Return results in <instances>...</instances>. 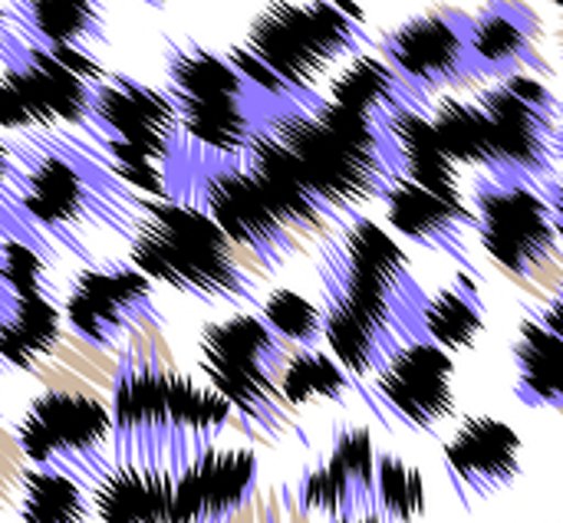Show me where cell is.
<instances>
[{"mask_svg":"<svg viewBox=\"0 0 563 523\" xmlns=\"http://www.w3.org/2000/svg\"><path fill=\"white\" fill-rule=\"evenodd\" d=\"M201 369H228L261 376L280 386V376L290 363V343H284L264 316L234 313L228 320L208 323L198 340Z\"/></svg>","mask_w":563,"mask_h":523,"instance_id":"7402d4cb","label":"cell"},{"mask_svg":"<svg viewBox=\"0 0 563 523\" xmlns=\"http://www.w3.org/2000/svg\"><path fill=\"white\" fill-rule=\"evenodd\" d=\"M320 293L340 297L346 307L389 330L399 343L429 340L422 330L426 290L419 287L406 251L369 218L353 214L340 224V237L320 244Z\"/></svg>","mask_w":563,"mask_h":523,"instance_id":"8992f818","label":"cell"},{"mask_svg":"<svg viewBox=\"0 0 563 523\" xmlns=\"http://www.w3.org/2000/svg\"><path fill=\"white\" fill-rule=\"evenodd\" d=\"M366 46L363 23L336 0H271L228 49L234 69L267 99L313 102L317 86Z\"/></svg>","mask_w":563,"mask_h":523,"instance_id":"277c9868","label":"cell"},{"mask_svg":"<svg viewBox=\"0 0 563 523\" xmlns=\"http://www.w3.org/2000/svg\"><path fill=\"white\" fill-rule=\"evenodd\" d=\"M241 162L254 185L261 188V194L267 198V204L294 234H320L327 224H340L300 171L297 158L267 129H254Z\"/></svg>","mask_w":563,"mask_h":523,"instance_id":"d6986e66","label":"cell"},{"mask_svg":"<svg viewBox=\"0 0 563 523\" xmlns=\"http://www.w3.org/2000/svg\"><path fill=\"white\" fill-rule=\"evenodd\" d=\"M129 260L155 283L198 303L257 307V283L234 257L228 234L195 204L142 201V221L129 237Z\"/></svg>","mask_w":563,"mask_h":523,"instance_id":"5b68a950","label":"cell"},{"mask_svg":"<svg viewBox=\"0 0 563 523\" xmlns=\"http://www.w3.org/2000/svg\"><path fill=\"white\" fill-rule=\"evenodd\" d=\"M89 138L129 142L168 171L185 132L168 89H155L129 73H106L92 86Z\"/></svg>","mask_w":563,"mask_h":523,"instance_id":"4fadbf2b","label":"cell"},{"mask_svg":"<svg viewBox=\"0 0 563 523\" xmlns=\"http://www.w3.org/2000/svg\"><path fill=\"white\" fill-rule=\"evenodd\" d=\"M521 448L525 442L508 422L495 415H465L445 442V468L462 501H488L508 491L525 471Z\"/></svg>","mask_w":563,"mask_h":523,"instance_id":"e0dca14e","label":"cell"},{"mask_svg":"<svg viewBox=\"0 0 563 523\" xmlns=\"http://www.w3.org/2000/svg\"><path fill=\"white\" fill-rule=\"evenodd\" d=\"M330 102L376 115V119H389L399 109H426V96L416 92L386 59L360 53L353 56L340 76L330 79Z\"/></svg>","mask_w":563,"mask_h":523,"instance_id":"83f0119b","label":"cell"},{"mask_svg":"<svg viewBox=\"0 0 563 523\" xmlns=\"http://www.w3.org/2000/svg\"><path fill=\"white\" fill-rule=\"evenodd\" d=\"M142 3H148V7H165L168 0H142Z\"/></svg>","mask_w":563,"mask_h":523,"instance_id":"bcb514c9","label":"cell"},{"mask_svg":"<svg viewBox=\"0 0 563 523\" xmlns=\"http://www.w3.org/2000/svg\"><path fill=\"white\" fill-rule=\"evenodd\" d=\"M112 458L178 475L218 445L228 399L155 359H122L112 379Z\"/></svg>","mask_w":563,"mask_h":523,"instance_id":"3957f363","label":"cell"},{"mask_svg":"<svg viewBox=\"0 0 563 523\" xmlns=\"http://www.w3.org/2000/svg\"><path fill=\"white\" fill-rule=\"evenodd\" d=\"M165 89L172 102H224L261 96L228 59L188 36L165 40Z\"/></svg>","mask_w":563,"mask_h":523,"instance_id":"603a6c76","label":"cell"},{"mask_svg":"<svg viewBox=\"0 0 563 523\" xmlns=\"http://www.w3.org/2000/svg\"><path fill=\"white\" fill-rule=\"evenodd\" d=\"M0 129L7 132H43L49 129L43 112L30 102V96L20 89V82L13 76H7L0 69Z\"/></svg>","mask_w":563,"mask_h":523,"instance_id":"f35d334b","label":"cell"},{"mask_svg":"<svg viewBox=\"0 0 563 523\" xmlns=\"http://www.w3.org/2000/svg\"><path fill=\"white\" fill-rule=\"evenodd\" d=\"M264 323L284 340L300 349H313L323 340V310L300 297L297 290H274L261 303Z\"/></svg>","mask_w":563,"mask_h":523,"instance_id":"8d00e7d4","label":"cell"},{"mask_svg":"<svg viewBox=\"0 0 563 523\" xmlns=\"http://www.w3.org/2000/svg\"><path fill=\"white\" fill-rule=\"evenodd\" d=\"M554 158L563 162V102H561V122H558V135H554Z\"/></svg>","mask_w":563,"mask_h":523,"instance_id":"7bdbcfd3","label":"cell"},{"mask_svg":"<svg viewBox=\"0 0 563 523\" xmlns=\"http://www.w3.org/2000/svg\"><path fill=\"white\" fill-rule=\"evenodd\" d=\"M518 399L563 412V340L538 316H528L515 340Z\"/></svg>","mask_w":563,"mask_h":523,"instance_id":"4dcf8cb0","label":"cell"},{"mask_svg":"<svg viewBox=\"0 0 563 523\" xmlns=\"http://www.w3.org/2000/svg\"><path fill=\"white\" fill-rule=\"evenodd\" d=\"M92 498L73 478L30 468L23 471V498L20 518L23 523H89Z\"/></svg>","mask_w":563,"mask_h":523,"instance_id":"836d02e7","label":"cell"},{"mask_svg":"<svg viewBox=\"0 0 563 523\" xmlns=\"http://www.w3.org/2000/svg\"><path fill=\"white\" fill-rule=\"evenodd\" d=\"M350 389L346 369L317 349H300L290 356L284 376H280V392L290 405H310V402H330L343 405Z\"/></svg>","mask_w":563,"mask_h":523,"instance_id":"d590c367","label":"cell"},{"mask_svg":"<svg viewBox=\"0 0 563 523\" xmlns=\"http://www.w3.org/2000/svg\"><path fill=\"white\" fill-rule=\"evenodd\" d=\"M376 445L373 432L353 422H340L330 432V452L300 471L294 485V504L323 521H343L373 514L376 485Z\"/></svg>","mask_w":563,"mask_h":523,"instance_id":"5bb4252c","label":"cell"},{"mask_svg":"<svg viewBox=\"0 0 563 523\" xmlns=\"http://www.w3.org/2000/svg\"><path fill=\"white\" fill-rule=\"evenodd\" d=\"M201 372L208 376V386L228 399L231 412H238L251 432H257L267 442H280L284 429L290 425V402L284 399L277 382L247 372H228V369H201Z\"/></svg>","mask_w":563,"mask_h":523,"instance_id":"d6a6232c","label":"cell"},{"mask_svg":"<svg viewBox=\"0 0 563 523\" xmlns=\"http://www.w3.org/2000/svg\"><path fill=\"white\" fill-rule=\"evenodd\" d=\"M16 445L33 468L82 488H96L115 468L112 412L86 392H40L16 425Z\"/></svg>","mask_w":563,"mask_h":523,"instance_id":"ba28073f","label":"cell"},{"mask_svg":"<svg viewBox=\"0 0 563 523\" xmlns=\"http://www.w3.org/2000/svg\"><path fill=\"white\" fill-rule=\"evenodd\" d=\"M0 69L20 82L49 129L63 122L86 135L92 132V86L69 73L43 43L23 36L13 23L0 43Z\"/></svg>","mask_w":563,"mask_h":523,"instance_id":"ac0fdd59","label":"cell"},{"mask_svg":"<svg viewBox=\"0 0 563 523\" xmlns=\"http://www.w3.org/2000/svg\"><path fill=\"white\" fill-rule=\"evenodd\" d=\"M10 23L43 46L106 43V0H13Z\"/></svg>","mask_w":563,"mask_h":523,"instance_id":"4316f807","label":"cell"},{"mask_svg":"<svg viewBox=\"0 0 563 523\" xmlns=\"http://www.w3.org/2000/svg\"><path fill=\"white\" fill-rule=\"evenodd\" d=\"M69 73H76L82 82H89V86H96L109 69L102 66V59L89 49V46H46Z\"/></svg>","mask_w":563,"mask_h":523,"instance_id":"ab89813d","label":"cell"},{"mask_svg":"<svg viewBox=\"0 0 563 523\" xmlns=\"http://www.w3.org/2000/svg\"><path fill=\"white\" fill-rule=\"evenodd\" d=\"M10 148L16 158V204L53 244L92 264V254L82 247V231L106 227L125 241L135 234L145 198L109 168L106 155L99 158L53 129L23 132Z\"/></svg>","mask_w":563,"mask_h":523,"instance_id":"7a4b0ae2","label":"cell"},{"mask_svg":"<svg viewBox=\"0 0 563 523\" xmlns=\"http://www.w3.org/2000/svg\"><path fill=\"white\" fill-rule=\"evenodd\" d=\"M63 340V310L53 293H16L0 316V372H33Z\"/></svg>","mask_w":563,"mask_h":523,"instance_id":"d4e9b609","label":"cell"},{"mask_svg":"<svg viewBox=\"0 0 563 523\" xmlns=\"http://www.w3.org/2000/svg\"><path fill=\"white\" fill-rule=\"evenodd\" d=\"M7 30H10V10H3V7H0V43H3Z\"/></svg>","mask_w":563,"mask_h":523,"instance_id":"f6af8a7d","label":"cell"},{"mask_svg":"<svg viewBox=\"0 0 563 523\" xmlns=\"http://www.w3.org/2000/svg\"><path fill=\"white\" fill-rule=\"evenodd\" d=\"M554 3H558V7H563V0H554Z\"/></svg>","mask_w":563,"mask_h":523,"instance_id":"7dc6e473","label":"cell"},{"mask_svg":"<svg viewBox=\"0 0 563 523\" xmlns=\"http://www.w3.org/2000/svg\"><path fill=\"white\" fill-rule=\"evenodd\" d=\"M168 201L201 208L234 247L247 251L271 274L300 247V234L277 218L241 158L208 155L188 138H181L168 165Z\"/></svg>","mask_w":563,"mask_h":523,"instance_id":"52a82bcc","label":"cell"},{"mask_svg":"<svg viewBox=\"0 0 563 523\" xmlns=\"http://www.w3.org/2000/svg\"><path fill=\"white\" fill-rule=\"evenodd\" d=\"M373 392L393 419L412 432H435L455 415V359L432 340L402 343L373 376Z\"/></svg>","mask_w":563,"mask_h":523,"instance_id":"9a60e30c","label":"cell"},{"mask_svg":"<svg viewBox=\"0 0 563 523\" xmlns=\"http://www.w3.org/2000/svg\"><path fill=\"white\" fill-rule=\"evenodd\" d=\"M538 320H541L551 333H558L563 340V287L551 297V303L538 313Z\"/></svg>","mask_w":563,"mask_h":523,"instance_id":"b9f144b4","label":"cell"},{"mask_svg":"<svg viewBox=\"0 0 563 523\" xmlns=\"http://www.w3.org/2000/svg\"><path fill=\"white\" fill-rule=\"evenodd\" d=\"M432 125H435L442 148L449 152V158L455 165L482 168L485 178L508 185V168H505L492 119L485 115V109L478 102L442 99L432 112Z\"/></svg>","mask_w":563,"mask_h":523,"instance_id":"f546056e","label":"cell"},{"mask_svg":"<svg viewBox=\"0 0 563 523\" xmlns=\"http://www.w3.org/2000/svg\"><path fill=\"white\" fill-rule=\"evenodd\" d=\"M383 204H386L389 224L406 241L439 251V254L452 257L455 264H462L465 274H475V264L465 247V231L475 227V211L468 204H452V201L432 194L429 188L409 181L406 175H399L389 185V191L383 194Z\"/></svg>","mask_w":563,"mask_h":523,"instance_id":"ffe728a7","label":"cell"},{"mask_svg":"<svg viewBox=\"0 0 563 523\" xmlns=\"http://www.w3.org/2000/svg\"><path fill=\"white\" fill-rule=\"evenodd\" d=\"M63 320L96 349H115L129 333L165 323L152 280L132 260H102L79 270L69 283Z\"/></svg>","mask_w":563,"mask_h":523,"instance_id":"8fae6325","label":"cell"},{"mask_svg":"<svg viewBox=\"0 0 563 523\" xmlns=\"http://www.w3.org/2000/svg\"><path fill=\"white\" fill-rule=\"evenodd\" d=\"M251 448H208L175 475V523H231L257 494Z\"/></svg>","mask_w":563,"mask_h":523,"instance_id":"2e32d148","label":"cell"},{"mask_svg":"<svg viewBox=\"0 0 563 523\" xmlns=\"http://www.w3.org/2000/svg\"><path fill=\"white\" fill-rule=\"evenodd\" d=\"M333 523H389V521H383L379 514H356V518H343V521H333Z\"/></svg>","mask_w":563,"mask_h":523,"instance_id":"ee69618b","label":"cell"},{"mask_svg":"<svg viewBox=\"0 0 563 523\" xmlns=\"http://www.w3.org/2000/svg\"><path fill=\"white\" fill-rule=\"evenodd\" d=\"M422 330L435 346L449 353H465L478 343L485 330V303L472 274H459L455 283L426 297Z\"/></svg>","mask_w":563,"mask_h":523,"instance_id":"1f68e13d","label":"cell"},{"mask_svg":"<svg viewBox=\"0 0 563 523\" xmlns=\"http://www.w3.org/2000/svg\"><path fill=\"white\" fill-rule=\"evenodd\" d=\"M257 125L300 165L313 191L343 224L363 204L383 201L402 175L399 148L383 119L317 96L313 102L264 99Z\"/></svg>","mask_w":563,"mask_h":523,"instance_id":"6da1fadb","label":"cell"},{"mask_svg":"<svg viewBox=\"0 0 563 523\" xmlns=\"http://www.w3.org/2000/svg\"><path fill=\"white\" fill-rule=\"evenodd\" d=\"M538 33H541V20L528 3L521 0L482 3V10L472 16V49L482 63V73L495 79L534 66L548 73L538 53Z\"/></svg>","mask_w":563,"mask_h":523,"instance_id":"44dd1931","label":"cell"},{"mask_svg":"<svg viewBox=\"0 0 563 523\" xmlns=\"http://www.w3.org/2000/svg\"><path fill=\"white\" fill-rule=\"evenodd\" d=\"M541 194H544V201H548V208H551L554 231H558V241L563 244V178H551V181H544Z\"/></svg>","mask_w":563,"mask_h":523,"instance_id":"60d3db41","label":"cell"},{"mask_svg":"<svg viewBox=\"0 0 563 523\" xmlns=\"http://www.w3.org/2000/svg\"><path fill=\"white\" fill-rule=\"evenodd\" d=\"M102 523H175V475L142 465H115L92 488Z\"/></svg>","mask_w":563,"mask_h":523,"instance_id":"cb8c5ba5","label":"cell"},{"mask_svg":"<svg viewBox=\"0 0 563 523\" xmlns=\"http://www.w3.org/2000/svg\"><path fill=\"white\" fill-rule=\"evenodd\" d=\"M0 280L13 293H53L49 257L26 241L0 237Z\"/></svg>","mask_w":563,"mask_h":523,"instance_id":"74e56055","label":"cell"},{"mask_svg":"<svg viewBox=\"0 0 563 523\" xmlns=\"http://www.w3.org/2000/svg\"><path fill=\"white\" fill-rule=\"evenodd\" d=\"M475 231L482 247L515 277H538L558 254L551 208L538 185H501L478 178L472 191Z\"/></svg>","mask_w":563,"mask_h":523,"instance_id":"30bf717a","label":"cell"},{"mask_svg":"<svg viewBox=\"0 0 563 523\" xmlns=\"http://www.w3.org/2000/svg\"><path fill=\"white\" fill-rule=\"evenodd\" d=\"M383 59L429 99V92L485 76L472 49V16L439 7L402 20L379 36Z\"/></svg>","mask_w":563,"mask_h":523,"instance_id":"7c38bea8","label":"cell"},{"mask_svg":"<svg viewBox=\"0 0 563 523\" xmlns=\"http://www.w3.org/2000/svg\"><path fill=\"white\" fill-rule=\"evenodd\" d=\"M386 129L399 148L402 175L409 181L429 188L432 194H439L452 204H465L462 188H459V165L442 148L426 109H399L386 119Z\"/></svg>","mask_w":563,"mask_h":523,"instance_id":"484cf974","label":"cell"},{"mask_svg":"<svg viewBox=\"0 0 563 523\" xmlns=\"http://www.w3.org/2000/svg\"><path fill=\"white\" fill-rule=\"evenodd\" d=\"M492 119L508 185H544L554 178V135L561 122V99L531 73H511L485 86L475 99Z\"/></svg>","mask_w":563,"mask_h":523,"instance_id":"9c48e42d","label":"cell"},{"mask_svg":"<svg viewBox=\"0 0 563 523\" xmlns=\"http://www.w3.org/2000/svg\"><path fill=\"white\" fill-rule=\"evenodd\" d=\"M323 340L333 353V359L356 379L376 376L386 369V363L402 346L389 330L376 326L353 307H346L340 297L323 293Z\"/></svg>","mask_w":563,"mask_h":523,"instance_id":"f1b7e54d","label":"cell"},{"mask_svg":"<svg viewBox=\"0 0 563 523\" xmlns=\"http://www.w3.org/2000/svg\"><path fill=\"white\" fill-rule=\"evenodd\" d=\"M426 478L416 465L393 452L376 455V485H373V514L389 523H412L426 514Z\"/></svg>","mask_w":563,"mask_h":523,"instance_id":"e575fe53","label":"cell"}]
</instances>
